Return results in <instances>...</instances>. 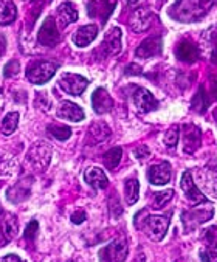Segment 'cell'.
<instances>
[{"mask_svg": "<svg viewBox=\"0 0 217 262\" xmlns=\"http://www.w3.org/2000/svg\"><path fill=\"white\" fill-rule=\"evenodd\" d=\"M99 50L102 51L104 56H114V55L120 53L121 51V30L118 27L112 28L105 34Z\"/></svg>", "mask_w": 217, "mask_h": 262, "instance_id": "9c48e42d", "label": "cell"}, {"mask_svg": "<svg viewBox=\"0 0 217 262\" xmlns=\"http://www.w3.org/2000/svg\"><path fill=\"white\" fill-rule=\"evenodd\" d=\"M19 70H20L19 62H17L16 59H13V61H10V62L5 66V69H4V75H5V78H11V76H16V75L19 73Z\"/></svg>", "mask_w": 217, "mask_h": 262, "instance_id": "74e56055", "label": "cell"}, {"mask_svg": "<svg viewBox=\"0 0 217 262\" xmlns=\"http://www.w3.org/2000/svg\"><path fill=\"white\" fill-rule=\"evenodd\" d=\"M123 157V149L121 147H112L111 150H107L104 154V165L107 169H115Z\"/></svg>", "mask_w": 217, "mask_h": 262, "instance_id": "f1b7e54d", "label": "cell"}, {"mask_svg": "<svg viewBox=\"0 0 217 262\" xmlns=\"http://www.w3.org/2000/svg\"><path fill=\"white\" fill-rule=\"evenodd\" d=\"M134 155L137 157L138 160H143V159H147V157L150 155V150H149V147H147V146L141 144V146H138V147L134 150Z\"/></svg>", "mask_w": 217, "mask_h": 262, "instance_id": "f35d334b", "label": "cell"}, {"mask_svg": "<svg viewBox=\"0 0 217 262\" xmlns=\"http://www.w3.org/2000/svg\"><path fill=\"white\" fill-rule=\"evenodd\" d=\"M17 217L11 213H2V216H0V247L13 241L17 236Z\"/></svg>", "mask_w": 217, "mask_h": 262, "instance_id": "52a82bcc", "label": "cell"}, {"mask_svg": "<svg viewBox=\"0 0 217 262\" xmlns=\"http://www.w3.org/2000/svg\"><path fill=\"white\" fill-rule=\"evenodd\" d=\"M70 262H76V260H70Z\"/></svg>", "mask_w": 217, "mask_h": 262, "instance_id": "7dc6e473", "label": "cell"}, {"mask_svg": "<svg viewBox=\"0 0 217 262\" xmlns=\"http://www.w3.org/2000/svg\"><path fill=\"white\" fill-rule=\"evenodd\" d=\"M50 155H51L50 147H47L44 144H36L28 152V160L31 162L33 166L42 169V168H45L50 163Z\"/></svg>", "mask_w": 217, "mask_h": 262, "instance_id": "44dd1931", "label": "cell"}, {"mask_svg": "<svg viewBox=\"0 0 217 262\" xmlns=\"http://www.w3.org/2000/svg\"><path fill=\"white\" fill-rule=\"evenodd\" d=\"M92 106L93 111L99 115L111 112L114 107V99L111 98V95L107 93V90L104 89H96L92 95Z\"/></svg>", "mask_w": 217, "mask_h": 262, "instance_id": "9a60e30c", "label": "cell"}, {"mask_svg": "<svg viewBox=\"0 0 217 262\" xmlns=\"http://www.w3.org/2000/svg\"><path fill=\"white\" fill-rule=\"evenodd\" d=\"M138 192H140V183L137 179H129L124 183V195L127 205H134L138 200Z\"/></svg>", "mask_w": 217, "mask_h": 262, "instance_id": "83f0119b", "label": "cell"}, {"mask_svg": "<svg viewBox=\"0 0 217 262\" xmlns=\"http://www.w3.org/2000/svg\"><path fill=\"white\" fill-rule=\"evenodd\" d=\"M19 126V114L17 112H10L5 115V118L2 120V124H0V127H2V132L4 135H10L13 134Z\"/></svg>", "mask_w": 217, "mask_h": 262, "instance_id": "4dcf8cb0", "label": "cell"}, {"mask_svg": "<svg viewBox=\"0 0 217 262\" xmlns=\"http://www.w3.org/2000/svg\"><path fill=\"white\" fill-rule=\"evenodd\" d=\"M17 17V10L13 0H0V24L2 25H10L16 20Z\"/></svg>", "mask_w": 217, "mask_h": 262, "instance_id": "484cf974", "label": "cell"}, {"mask_svg": "<svg viewBox=\"0 0 217 262\" xmlns=\"http://www.w3.org/2000/svg\"><path fill=\"white\" fill-rule=\"evenodd\" d=\"M96 36H98V27L96 25H84L75 33L73 42L76 47H85V45L92 43Z\"/></svg>", "mask_w": 217, "mask_h": 262, "instance_id": "7402d4cb", "label": "cell"}, {"mask_svg": "<svg viewBox=\"0 0 217 262\" xmlns=\"http://www.w3.org/2000/svg\"><path fill=\"white\" fill-rule=\"evenodd\" d=\"M129 4H135V2H138V0H127Z\"/></svg>", "mask_w": 217, "mask_h": 262, "instance_id": "f6af8a7d", "label": "cell"}, {"mask_svg": "<svg viewBox=\"0 0 217 262\" xmlns=\"http://www.w3.org/2000/svg\"><path fill=\"white\" fill-rule=\"evenodd\" d=\"M217 0H177L171 10V16L180 22H197L205 17Z\"/></svg>", "mask_w": 217, "mask_h": 262, "instance_id": "6da1fadb", "label": "cell"}, {"mask_svg": "<svg viewBox=\"0 0 217 262\" xmlns=\"http://www.w3.org/2000/svg\"><path fill=\"white\" fill-rule=\"evenodd\" d=\"M48 132L56 138V140H61V141H66L70 138L72 135V130L70 127H66V126H56V124H51L48 126Z\"/></svg>", "mask_w": 217, "mask_h": 262, "instance_id": "836d02e7", "label": "cell"}, {"mask_svg": "<svg viewBox=\"0 0 217 262\" xmlns=\"http://www.w3.org/2000/svg\"><path fill=\"white\" fill-rule=\"evenodd\" d=\"M58 70V66L48 61H36L27 69V78L33 84H45Z\"/></svg>", "mask_w": 217, "mask_h": 262, "instance_id": "7a4b0ae2", "label": "cell"}, {"mask_svg": "<svg viewBox=\"0 0 217 262\" xmlns=\"http://www.w3.org/2000/svg\"><path fill=\"white\" fill-rule=\"evenodd\" d=\"M211 93L217 99V75L211 76Z\"/></svg>", "mask_w": 217, "mask_h": 262, "instance_id": "b9f144b4", "label": "cell"}, {"mask_svg": "<svg viewBox=\"0 0 217 262\" xmlns=\"http://www.w3.org/2000/svg\"><path fill=\"white\" fill-rule=\"evenodd\" d=\"M176 55L177 58L182 61V62H188V64H192L199 59L200 56V51L197 48L196 43L189 42V40H183L177 45L176 48Z\"/></svg>", "mask_w": 217, "mask_h": 262, "instance_id": "d6986e66", "label": "cell"}, {"mask_svg": "<svg viewBox=\"0 0 217 262\" xmlns=\"http://www.w3.org/2000/svg\"><path fill=\"white\" fill-rule=\"evenodd\" d=\"M2 262H24L19 256H16V254H7L4 259H2Z\"/></svg>", "mask_w": 217, "mask_h": 262, "instance_id": "7bdbcfd3", "label": "cell"}, {"mask_svg": "<svg viewBox=\"0 0 217 262\" xmlns=\"http://www.w3.org/2000/svg\"><path fill=\"white\" fill-rule=\"evenodd\" d=\"M214 216V209L209 203H206V206L202 208H192L189 211H185L182 214V222L185 225V228L188 231L197 228L199 225L205 224L206 221H209Z\"/></svg>", "mask_w": 217, "mask_h": 262, "instance_id": "3957f363", "label": "cell"}, {"mask_svg": "<svg viewBox=\"0 0 217 262\" xmlns=\"http://www.w3.org/2000/svg\"><path fill=\"white\" fill-rule=\"evenodd\" d=\"M141 73V69L135 64H131L127 69H126V75H140Z\"/></svg>", "mask_w": 217, "mask_h": 262, "instance_id": "60d3db41", "label": "cell"}, {"mask_svg": "<svg viewBox=\"0 0 217 262\" xmlns=\"http://www.w3.org/2000/svg\"><path fill=\"white\" fill-rule=\"evenodd\" d=\"M84 180L93 188V189H105L108 185V180L102 169L99 168H89L84 174Z\"/></svg>", "mask_w": 217, "mask_h": 262, "instance_id": "603a6c76", "label": "cell"}, {"mask_svg": "<svg viewBox=\"0 0 217 262\" xmlns=\"http://www.w3.org/2000/svg\"><path fill=\"white\" fill-rule=\"evenodd\" d=\"M37 230H39V224H37V221H31V222L27 225L25 231H24V237H25L27 241L33 242V241L36 239V236H37Z\"/></svg>", "mask_w": 217, "mask_h": 262, "instance_id": "8d00e7d4", "label": "cell"}, {"mask_svg": "<svg viewBox=\"0 0 217 262\" xmlns=\"http://www.w3.org/2000/svg\"><path fill=\"white\" fill-rule=\"evenodd\" d=\"M202 144V132L194 124L183 126V149L186 154H194Z\"/></svg>", "mask_w": 217, "mask_h": 262, "instance_id": "8fae6325", "label": "cell"}, {"mask_svg": "<svg viewBox=\"0 0 217 262\" xmlns=\"http://www.w3.org/2000/svg\"><path fill=\"white\" fill-rule=\"evenodd\" d=\"M152 19H154V14H152L149 10L140 8V10H137V11L132 14L129 25H131V28H132L134 31L141 33V31H146V30L152 25Z\"/></svg>", "mask_w": 217, "mask_h": 262, "instance_id": "ffe728a7", "label": "cell"}, {"mask_svg": "<svg viewBox=\"0 0 217 262\" xmlns=\"http://www.w3.org/2000/svg\"><path fill=\"white\" fill-rule=\"evenodd\" d=\"M108 135H111V129L104 123H95L89 129V138H92V141L95 143L104 141Z\"/></svg>", "mask_w": 217, "mask_h": 262, "instance_id": "4316f807", "label": "cell"}, {"mask_svg": "<svg viewBox=\"0 0 217 262\" xmlns=\"http://www.w3.org/2000/svg\"><path fill=\"white\" fill-rule=\"evenodd\" d=\"M180 185H182V189L185 191V194L191 203H206L208 202L205 194H202V191L196 186V183L192 180V174L189 171L183 172Z\"/></svg>", "mask_w": 217, "mask_h": 262, "instance_id": "7c38bea8", "label": "cell"}, {"mask_svg": "<svg viewBox=\"0 0 217 262\" xmlns=\"http://www.w3.org/2000/svg\"><path fill=\"white\" fill-rule=\"evenodd\" d=\"M161 53V37L160 36H150L147 39H144L140 47L135 50V56L137 58H152Z\"/></svg>", "mask_w": 217, "mask_h": 262, "instance_id": "4fadbf2b", "label": "cell"}, {"mask_svg": "<svg viewBox=\"0 0 217 262\" xmlns=\"http://www.w3.org/2000/svg\"><path fill=\"white\" fill-rule=\"evenodd\" d=\"M134 102H135V107L146 114V112H152L158 107V101L154 98V95L143 87H138L134 93Z\"/></svg>", "mask_w": 217, "mask_h": 262, "instance_id": "30bf717a", "label": "cell"}, {"mask_svg": "<svg viewBox=\"0 0 217 262\" xmlns=\"http://www.w3.org/2000/svg\"><path fill=\"white\" fill-rule=\"evenodd\" d=\"M177 141H179V127L174 126V127H171L166 132V135H165V144L168 147H174V146H177Z\"/></svg>", "mask_w": 217, "mask_h": 262, "instance_id": "d590c367", "label": "cell"}, {"mask_svg": "<svg viewBox=\"0 0 217 262\" xmlns=\"http://www.w3.org/2000/svg\"><path fill=\"white\" fill-rule=\"evenodd\" d=\"M141 228L146 230L147 236L152 241L160 242L166 236V231L169 228V219L166 216H149L144 219V224L141 225Z\"/></svg>", "mask_w": 217, "mask_h": 262, "instance_id": "277c9868", "label": "cell"}, {"mask_svg": "<svg viewBox=\"0 0 217 262\" xmlns=\"http://www.w3.org/2000/svg\"><path fill=\"white\" fill-rule=\"evenodd\" d=\"M174 197V191L172 189H166V191H161V192H155L154 199H152V205L154 208H163L169 200H172Z\"/></svg>", "mask_w": 217, "mask_h": 262, "instance_id": "d6a6232c", "label": "cell"}, {"mask_svg": "<svg viewBox=\"0 0 217 262\" xmlns=\"http://www.w3.org/2000/svg\"><path fill=\"white\" fill-rule=\"evenodd\" d=\"M37 40L40 45H45V47H54V45L59 43L61 34H59V30H58L56 22H54L53 17H48L42 24L39 34H37Z\"/></svg>", "mask_w": 217, "mask_h": 262, "instance_id": "ba28073f", "label": "cell"}, {"mask_svg": "<svg viewBox=\"0 0 217 262\" xmlns=\"http://www.w3.org/2000/svg\"><path fill=\"white\" fill-rule=\"evenodd\" d=\"M129 253L127 242L123 239L114 241L99 251L102 262H124Z\"/></svg>", "mask_w": 217, "mask_h": 262, "instance_id": "5b68a950", "label": "cell"}, {"mask_svg": "<svg viewBox=\"0 0 217 262\" xmlns=\"http://www.w3.org/2000/svg\"><path fill=\"white\" fill-rule=\"evenodd\" d=\"M114 8H115V2H111V0H99V2H90L87 7V11L90 17H99L102 24H105L108 16L112 14Z\"/></svg>", "mask_w": 217, "mask_h": 262, "instance_id": "ac0fdd59", "label": "cell"}, {"mask_svg": "<svg viewBox=\"0 0 217 262\" xmlns=\"http://www.w3.org/2000/svg\"><path fill=\"white\" fill-rule=\"evenodd\" d=\"M202 179H203V186L206 188V191L217 199V172L206 171L202 176Z\"/></svg>", "mask_w": 217, "mask_h": 262, "instance_id": "1f68e13d", "label": "cell"}, {"mask_svg": "<svg viewBox=\"0 0 217 262\" xmlns=\"http://www.w3.org/2000/svg\"><path fill=\"white\" fill-rule=\"evenodd\" d=\"M58 19H59V24H61L62 28L73 24V22H76L78 20V11H76L75 5L70 4V2L62 4L58 8Z\"/></svg>", "mask_w": 217, "mask_h": 262, "instance_id": "d4e9b609", "label": "cell"}, {"mask_svg": "<svg viewBox=\"0 0 217 262\" xmlns=\"http://www.w3.org/2000/svg\"><path fill=\"white\" fill-rule=\"evenodd\" d=\"M203 239L206 242V250L200 251V259L203 262H211L212 257H217V225L206 228Z\"/></svg>", "mask_w": 217, "mask_h": 262, "instance_id": "2e32d148", "label": "cell"}, {"mask_svg": "<svg viewBox=\"0 0 217 262\" xmlns=\"http://www.w3.org/2000/svg\"><path fill=\"white\" fill-rule=\"evenodd\" d=\"M85 219H87V214H85L84 211H76V213H73V214H72V222H73V224H76V225L82 224Z\"/></svg>", "mask_w": 217, "mask_h": 262, "instance_id": "ab89813d", "label": "cell"}, {"mask_svg": "<svg viewBox=\"0 0 217 262\" xmlns=\"http://www.w3.org/2000/svg\"><path fill=\"white\" fill-rule=\"evenodd\" d=\"M89 85V81L76 73H62L59 78V87L73 96H79Z\"/></svg>", "mask_w": 217, "mask_h": 262, "instance_id": "8992f818", "label": "cell"}, {"mask_svg": "<svg viewBox=\"0 0 217 262\" xmlns=\"http://www.w3.org/2000/svg\"><path fill=\"white\" fill-rule=\"evenodd\" d=\"M58 117L62 120H69L73 123H79L84 120L85 114L84 111L78 106V104H73L70 101H62L58 107Z\"/></svg>", "mask_w": 217, "mask_h": 262, "instance_id": "e0dca14e", "label": "cell"}, {"mask_svg": "<svg viewBox=\"0 0 217 262\" xmlns=\"http://www.w3.org/2000/svg\"><path fill=\"white\" fill-rule=\"evenodd\" d=\"M108 211H111V216H112V217H115V219L121 216L123 208H121V205H120V202H118V197H117V195H112V197H111V200H108Z\"/></svg>", "mask_w": 217, "mask_h": 262, "instance_id": "e575fe53", "label": "cell"}, {"mask_svg": "<svg viewBox=\"0 0 217 262\" xmlns=\"http://www.w3.org/2000/svg\"><path fill=\"white\" fill-rule=\"evenodd\" d=\"M31 189V179L27 180H20L17 185H14L10 191H8V200L13 203H19L22 200H25L30 194Z\"/></svg>", "mask_w": 217, "mask_h": 262, "instance_id": "cb8c5ba5", "label": "cell"}, {"mask_svg": "<svg viewBox=\"0 0 217 262\" xmlns=\"http://www.w3.org/2000/svg\"><path fill=\"white\" fill-rule=\"evenodd\" d=\"M208 106H209V98H208L205 89L200 87V89L197 90V93L194 95V98H192V109H194L197 114H203V112L208 109Z\"/></svg>", "mask_w": 217, "mask_h": 262, "instance_id": "f546056e", "label": "cell"}, {"mask_svg": "<svg viewBox=\"0 0 217 262\" xmlns=\"http://www.w3.org/2000/svg\"><path fill=\"white\" fill-rule=\"evenodd\" d=\"M177 262H188V260H185V259H179Z\"/></svg>", "mask_w": 217, "mask_h": 262, "instance_id": "bcb514c9", "label": "cell"}, {"mask_svg": "<svg viewBox=\"0 0 217 262\" xmlns=\"http://www.w3.org/2000/svg\"><path fill=\"white\" fill-rule=\"evenodd\" d=\"M5 50H7V40H5V36H4V34H0V56H4Z\"/></svg>", "mask_w": 217, "mask_h": 262, "instance_id": "ee69618b", "label": "cell"}, {"mask_svg": "<svg viewBox=\"0 0 217 262\" xmlns=\"http://www.w3.org/2000/svg\"><path fill=\"white\" fill-rule=\"evenodd\" d=\"M171 176H172V171H171V165L168 162L150 166V169L147 172V179L152 185H166L171 180Z\"/></svg>", "mask_w": 217, "mask_h": 262, "instance_id": "5bb4252c", "label": "cell"}]
</instances>
